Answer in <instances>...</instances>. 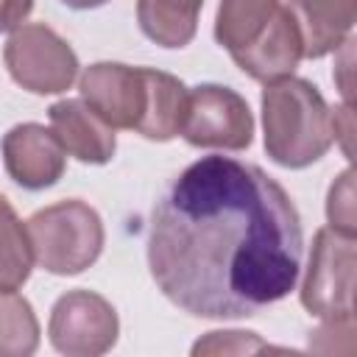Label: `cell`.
<instances>
[{
  "label": "cell",
  "instance_id": "obj_17",
  "mask_svg": "<svg viewBox=\"0 0 357 357\" xmlns=\"http://www.w3.org/2000/svg\"><path fill=\"white\" fill-rule=\"evenodd\" d=\"M33 271V251L25 223L0 192V287H22Z\"/></svg>",
  "mask_w": 357,
  "mask_h": 357
},
{
  "label": "cell",
  "instance_id": "obj_4",
  "mask_svg": "<svg viewBox=\"0 0 357 357\" xmlns=\"http://www.w3.org/2000/svg\"><path fill=\"white\" fill-rule=\"evenodd\" d=\"M354 237L332 226L318 229L301 282V307L326 324L354 321Z\"/></svg>",
  "mask_w": 357,
  "mask_h": 357
},
{
  "label": "cell",
  "instance_id": "obj_8",
  "mask_svg": "<svg viewBox=\"0 0 357 357\" xmlns=\"http://www.w3.org/2000/svg\"><path fill=\"white\" fill-rule=\"evenodd\" d=\"M81 100L112 128L137 131L148 112V67L98 61L81 73Z\"/></svg>",
  "mask_w": 357,
  "mask_h": 357
},
{
  "label": "cell",
  "instance_id": "obj_13",
  "mask_svg": "<svg viewBox=\"0 0 357 357\" xmlns=\"http://www.w3.org/2000/svg\"><path fill=\"white\" fill-rule=\"evenodd\" d=\"M190 89L170 73L148 67V112L137 128L145 139L167 142L181 134Z\"/></svg>",
  "mask_w": 357,
  "mask_h": 357
},
{
  "label": "cell",
  "instance_id": "obj_9",
  "mask_svg": "<svg viewBox=\"0 0 357 357\" xmlns=\"http://www.w3.org/2000/svg\"><path fill=\"white\" fill-rule=\"evenodd\" d=\"M3 165L22 190H47L64 176L67 156L50 128L17 123L3 134Z\"/></svg>",
  "mask_w": 357,
  "mask_h": 357
},
{
  "label": "cell",
  "instance_id": "obj_18",
  "mask_svg": "<svg viewBox=\"0 0 357 357\" xmlns=\"http://www.w3.org/2000/svg\"><path fill=\"white\" fill-rule=\"evenodd\" d=\"M326 218L335 231L354 237L357 223H354V170L351 167H346L332 181L329 195H326Z\"/></svg>",
  "mask_w": 357,
  "mask_h": 357
},
{
  "label": "cell",
  "instance_id": "obj_21",
  "mask_svg": "<svg viewBox=\"0 0 357 357\" xmlns=\"http://www.w3.org/2000/svg\"><path fill=\"white\" fill-rule=\"evenodd\" d=\"M67 8H75V11H89V8H100L106 6L109 0H61Z\"/></svg>",
  "mask_w": 357,
  "mask_h": 357
},
{
  "label": "cell",
  "instance_id": "obj_5",
  "mask_svg": "<svg viewBox=\"0 0 357 357\" xmlns=\"http://www.w3.org/2000/svg\"><path fill=\"white\" fill-rule=\"evenodd\" d=\"M3 61L11 81L33 95L67 92L81 67L70 42L45 22L14 28L3 47Z\"/></svg>",
  "mask_w": 357,
  "mask_h": 357
},
{
  "label": "cell",
  "instance_id": "obj_15",
  "mask_svg": "<svg viewBox=\"0 0 357 357\" xmlns=\"http://www.w3.org/2000/svg\"><path fill=\"white\" fill-rule=\"evenodd\" d=\"M282 0H220L215 14V39L229 56L251 47L271 20L276 17Z\"/></svg>",
  "mask_w": 357,
  "mask_h": 357
},
{
  "label": "cell",
  "instance_id": "obj_10",
  "mask_svg": "<svg viewBox=\"0 0 357 357\" xmlns=\"http://www.w3.org/2000/svg\"><path fill=\"white\" fill-rule=\"evenodd\" d=\"M304 59V39L298 31V22L290 11V6H279L276 17L265 28V33L245 50L234 53L231 61L254 81L271 84L279 78L293 75L298 61Z\"/></svg>",
  "mask_w": 357,
  "mask_h": 357
},
{
  "label": "cell",
  "instance_id": "obj_2",
  "mask_svg": "<svg viewBox=\"0 0 357 357\" xmlns=\"http://www.w3.org/2000/svg\"><path fill=\"white\" fill-rule=\"evenodd\" d=\"M265 153L290 170L318 162L335 142L332 109L307 78H279L262 89Z\"/></svg>",
  "mask_w": 357,
  "mask_h": 357
},
{
  "label": "cell",
  "instance_id": "obj_20",
  "mask_svg": "<svg viewBox=\"0 0 357 357\" xmlns=\"http://www.w3.org/2000/svg\"><path fill=\"white\" fill-rule=\"evenodd\" d=\"M33 11V0H0V33L20 28Z\"/></svg>",
  "mask_w": 357,
  "mask_h": 357
},
{
  "label": "cell",
  "instance_id": "obj_6",
  "mask_svg": "<svg viewBox=\"0 0 357 357\" xmlns=\"http://www.w3.org/2000/svg\"><path fill=\"white\" fill-rule=\"evenodd\" d=\"M181 137L192 148L245 151L254 139V114L240 92L223 84H198L187 98Z\"/></svg>",
  "mask_w": 357,
  "mask_h": 357
},
{
  "label": "cell",
  "instance_id": "obj_11",
  "mask_svg": "<svg viewBox=\"0 0 357 357\" xmlns=\"http://www.w3.org/2000/svg\"><path fill=\"white\" fill-rule=\"evenodd\" d=\"M50 131L73 159L84 165H106L117 151L114 128L106 126L81 98L56 100L47 109Z\"/></svg>",
  "mask_w": 357,
  "mask_h": 357
},
{
  "label": "cell",
  "instance_id": "obj_16",
  "mask_svg": "<svg viewBox=\"0 0 357 357\" xmlns=\"http://www.w3.org/2000/svg\"><path fill=\"white\" fill-rule=\"evenodd\" d=\"M39 349V321L25 296L0 287V357H28Z\"/></svg>",
  "mask_w": 357,
  "mask_h": 357
},
{
  "label": "cell",
  "instance_id": "obj_14",
  "mask_svg": "<svg viewBox=\"0 0 357 357\" xmlns=\"http://www.w3.org/2000/svg\"><path fill=\"white\" fill-rule=\"evenodd\" d=\"M204 0H137L139 31L159 47H187L198 31Z\"/></svg>",
  "mask_w": 357,
  "mask_h": 357
},
{
  "label": "cell",
  "instance_id": "obj_1",
  "mask_svg": "<svg viewBox=\"0 0 357 357\" xmlns=\"http://www.w3.org/2000/svg\"><path fill=\"white\" fill-rule=\"evenodd\" d=\"M304 229L262 167L201 156L153 204L148 268L167 301L195 318H251L298 279Z\"/></svg>",
  "mask_w": 357,
  "mask_h": 357
},
{
  "label": "cell",
  "instance_id": "obj_12",
  "mask_svg": "<svg viewBox=\"0 0 357 357\" xmlns=\"http://www.w3.org/2000/svg\"><path fill=\"white\" fill-rule=\"evenodd\" d=\"M301 39L307 59H324L346 45L357 20V0H290L287 3Z\"/></svg>",
  "mask_w": 357,
  "mask_h": 357
},
{
  "label": "cell",
  "instance_id": "obj_19",
  "mask_svg": "<svg viewBox=\"0 0 357 357\" xmlns=\"http://www.w3.org/2000/svg\"><path fill=\"white\" fill-rule=\"evenodd\" d=\"M254 351H284L259 340L254 332H206L204 340L192 346V354H254Z\"/></svg>",
  "mask_w": 357,
  "mask_h": 357
},
{
  "label": "cell",
  "instance_id": "obj_3",
  "mask_svg": "<svg viewBox=\"0 0 357 357\" xmlns=\"http://www.w3.org/2000/svg\"><path fill=\"white\" fill-rule=\"evenodd\" d=\"M33 262L56 276L84 273L103 251V220L81 198H67L33 212L25 223Z\"/></svg>",
  "mask_w": 357,
  "mask_h": 357
},
{
  "label": "cell",
  "instance_id": "obj_7",
  "mask_svg": "<svg viewBox=\"0 0 357 357\" xmlns=\"http://www.w3.org/2000/svg\"><path fill=\"white\" fill-rule=\"evenodd\" d=\"M117 310L95 290H67L50 310L47 337L59 354L100 357L117 343Z\"/></svg>",
  "mask_w": 357,
  "mask_h": 357
}]
</instances>
